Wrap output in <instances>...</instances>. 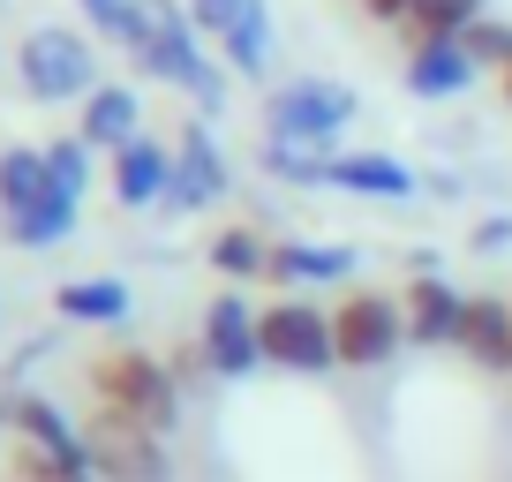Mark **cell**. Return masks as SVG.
<instances>
[{"mask_svg":"<svg viewBox=\"0 0 512 482\" xmlns=\"http://www.w3.org/2000/svg\"><path fill=\"white\" fill-rule=\"evenodd\" d=\"M121 53H128V68H136L144 83L189 98L196 121H219V113H226L234 68L204 46V31H196V16H189V0H136V23H128Z\"/></svg>","mask_w":512,"mask_h":482,"instance_id":"obj_1","label":"cell"},{"mask_svg":"<svg viewBox=\"0 0 512 482\" xmlns=\"http://www.w3.org/2000/svg\"><path fill=\"white\" fill-rule=\"evenodd\" d=\"M83 385H91L98 407L144 422V430H159V437L181 422V377H174V362L151 354V347H106V354H91Z\"/></svg>","mask_w":512,"mask_h":482,"instance_id":"obj_2","label":"cell"},{"mask_svg":"<svg viewBox=\"0 0 512 482\" xmlns=\"http://www.w3.org/2000/svg\"><path fill=\"white\" fill-rule=\"evenodd\" d=\"M16 76L38 106H83L98 91V38L83 23H31L16 46Z\"/></svg>","mask_w":512,"mask_h":482,"instance_id":"obj_3","label":"cell"},{"mask_svg":"<svg viewBox=\"0 0 512 482\" xmlns=\"http://www.w3.org/2000/svg\"><path fill=\"white\" fill-rule=\"evenodd\" d=\"M354 83H332V76H287L264 91V136H287V144H332L354 129Z\"/></svg>","mask_w":512,"mask_h":482,"instance_id":"obj_4","label":"cell"},{"mask_svg":"<svg viewBox=\"0 0 512 482\" xmlns=\"http://www.w3.org/2000/svg\"><path fill=\"white\" fill-rule=\"evenodd\" d=\"M400 347H407L400 294L354 287V294H339V302H332V354H339V370H384Z\"/></svg>","mask_w":512,"mask_h":482,"instance_id":"obj_5","label":"cell"},{"mask_svg":"<svg viewBox=\"0 0 512 482\" xmlns=\"http://www.w3.org/2000/svg\"><path fill=\"white\" fill-rule=\"evenodd\" d=\"M256 332H264V362L272 370H294V377H317L332 370V317H324L317 302H302V294H279V302L256 309Z\"/></svg>","mask_w":512,"mask_h":482,"instance_id":"obj_6","label":"cell"},{"mask_svg":"<svg viewBox=\"0 0 512 482\" xmlns=\"http://www.w3.org/2000/svg\"><path fill=\"white\" fill-rule=\"evenodd\" d=\"M83 445H91L98 482H174L166 437L144 430V422H128V415H113V407H91V422H83Z\"/></svg>","mask_w":512,"mask_h":482,"instance_id":"obj_7","label":"cell"},{"mask_svg":"<svg viewBox=\"0 0 512 482\" xmlns=\"http://www.w3.org/2000/svg\"><path fill=\"white\" fill-rule=\"evenodd\" d=\"M226 151H219V136H211V121H196L189 113V129L174 136V189H166V219H196V211H211L226 196Z\"/></svg>","mask_w":512,"mask_h":482,"instance_id":"obj_8","label":"cell"},{"mask_svg":"<svg viewBox=\"0 0 512 482\" xmlns=\"http://www.w3.org/2000/svg\"><path fill=\"white\" fill-rule=\"evenodd\" d=\"M196 339H204L211 377H249V370H264V332H256V309H249V294H234V287H219V294L204 302Z\"/></svg>","mask_w":512,"mask_h":482,"instance_id":"obj_9","label":"cell"},{"mask_svg":"<svg viewBox=\"0 0 512 482\" xmlns=\"http://www.w3.org/2000/svg\"><path fill=\"white\" fill-rule=\"evenodd\" d=\"M8 415V437H16L23 452H46V460H61V467H91V445H83V422H68L61 407L46 400V392H16V400L0 407ZM98 475V467H91Z\"/></svg>","mask_w":512,"mask_h":482,"instance_id":"obj_10","label":"cell"},{"mask_svg":"<svg viewBox=\"0 0 512 482\" xmlns=\"http://www.w3.org/2000/svg\"><path fill=\"white\" fill-rule=\"evenodd\" d=\"M400 309H407V347H460L467 294L452 287L445 272H415L400 287Z\"/></svg>","mask_w":512,"mask_h":482,"instance_id":"obj_11","label":"cell"},{"mask_svg":"<svg viewBox=\"0 0 512 482\" xmlns=\"http://www.w3.org/2000/svg\"><path fill=\"white\" fill-rule=\"evenodd\" d=\"M106 189H113V204H128V211H159L166 189H174V144L136 136L128 151H113L106 159Z\"/></svg>","mask_w":512,"mask_h":482,"instance_id":"obj_12","label":"cell"},{"mask_svg":"<svg viewBox=\"0 0 512 482\" xmlns=\"http://www.w3.org/2000/svg\"><path fill=\"white\" fill-rule=\"evenodd\" d=\"M76 136L98 151V159H113V151L136 144V136H144V98H136V83H98V91L76 106Z\"/></svg>","mask_w":512,"mask_h":482,"instance_id":"obj_13","label":"cell"},{"mask_svg":"<svg viewBox=\"0 0 512 482\" xmlns=\"http://www.w3.org/2000/svg\"><path fill=\"white\" fill-rule=\"evenodd\" d=\"M332 189L339 196H369V204H400V196L422 189V174L392 151H339L332 159Z\"/></svg>","mask_w":512,"mask_h":482,"instance_id":"obj_14","label":"cell"},{"mask_svg":"<svg viewBox=\"0 0 512 482\" xmlns=\"http://www.w3.org/2000/svg\"><path fill=\"white\" fill-rule=\"evenodd\" d=\"M354 249L347 241H272V264L264 279L272 287H332V279H354Z\"/></svg>","mask_w":512,"mask_h":482,"instance_id":"obj_15","label":"cell"},{"mask_svg":"<svg viewBox=\"0 0 512 482\" xmlns=\"http://www.w3.org/2000/svg\"><path fill=\"white\" fill-rule=\"evenodd\" d=\"M460 354L475 362V370H512V302L505 294H467Z\"/></svg>","mask_w":512,"mask_h":482,"instance_id":"obj_16","label":"cell"},{"mask_svg":"<svg viewBox=\"0 0 512 482\" xmlns=\"http://www.w3.org/2000/svg\"><path fill=\"white\" fill-rule=\"evenodd\" d=\"M475 76H482V68H475V53H467L460 38H452V46H415V53L400 61V83H407L415 98H460Z\"/></svg>","mask_w":512,"mask_h":482,"instance_id":"obj_17","label":"cell"},{"mask_svg":"<svg viewBox=\"0 0 512 482\" xmlns=\"http://www.w3.org/2000/svg\"><path fill=\"white\" fill-rule=\"evenodd\" d=\"M53 309H61L68 324H128L136 294L113 272H83V279H68V287H53Z\"/></svg>","mask_w":512,"mask_h":482,"instance_id":"obj_18","label":"cell"},{"mask_svg":"<svg viewBox=\"0 0 512 482\" xmlns=\"http://www.w3.org/2000/svg\"><path fill=\"white\" fill-rule=\"evenodd\" d=\"M332 144H287V136H264L256 144V166H264V181H279V189H332Z\"/></svg>","mask_w":512,"mask_h":482,"instance_id":"obj_19","label":"cell"},{"mask_svg":"<svg viewBox=\"0 0 512 482\" xmlns=\"http://www.w3.org/2000/svg\"><path fill=\"white\" fill-rule=\"evenodd\" d=\"M76 211H83V196H68V189L46 181V196L8 219V241H16V249H61V241L76 234Z\"/></svg>","mask_w":512,"mask_h":482,"instance_id":"obj_20","label":"cell"},{"mask_svg":"<svg viewBox=\"0 0 512 482\" xmlns=\"http://www.w3.org/2000/svg\"><path fill=\"white\" fill-rule=\"evenodd\" d=\"M482 23V0H422L415 16L400 23V38H407V53L415 46H452V38H467Z\"/></svg>","mask_w":512,"mask_h":482,"instance_id":"obj_21","label":"cell"},{"mask_svg":"<svg viewBox=\"0 0 512 482\" xmlns=\"http://www.w3.org/2000/svg\"><path fill=\"white\" fill-rule=\"evenodd\" d=\"M272 53H279V23H272V8H264V16H249V23L219 46V61L234 68L241 83H264V91H272Z\"/></svg>","mask_w":512,"mask_h":482,"instance_id":"obj_22","label":"cell"},{"mask_svg":"<svg viewBox=\"0 0 512 482\" xmlns=\"http://www.w3.org/2000/svg\"><path fill=\"white\" fill-rule=\"evenodd\" d=\"M46 144H8L0 151V211L16 219V211H31L38 196H46Z\"/></svg>","mask_w":512,"mask_h":482,"instance_id":"obj_23","label":"cell"},{"mask_svg":"<svg viewBox=\"0 0 512 482\" xmlns=\"http://www.w3.org/2000/svg\"><path fill=\"white\" fill-rule=\"evenodd\" d=\"M264 264H272V241L256 226H219L211 234V272L219 279H264Z\"/></svg>","mask_w":512,"mask_h":482,"instance_id":"obj_24","label":"cell"},{"mask_svg":"<svg viewBox=\"0 0 512 482\" xmlns=\"http://www.w3.org/2000/svg\"><path fill=\"white\" fill-rule=\"evenodd\" d=\"M264 8H272V0H189V16H196V31H204L211 53H219L249 16H264Z\"/></svg>","mask_w":512,"mask_h":482,"instance_id":"obj_25","label":"cell"},{"mask_svg":"<svg viewBox=\"0 0 512 482\" xmlns=\"http://www.w3.org/2000/svg\"><path fill=\"white\" fill-rule=\"evenodd\" d=\"M460 46L475 53V68H497V76H505V68H512V23H505V16H482Z\"/></svg>","mask_w":512,"mask_h":482,"instance_id":"obj_26","label":"cell"},{"mask_svg":"<svg viewBox=\"0 0 512 482\" xmlns=\"http://www.w3.org/2000/svg\"><path fill=\"white\" fill-rule=\"evenodd\" d=\"M76 16L91 38H106V46H121L128 23H136V0H76Z\"/></svg>","mask_w":512,"mask_h":482,"instance_id":"obj_27","label":"cell"},{"mask_svg":"<svg viewBox=\"0 0 512 482\" xmlns=\"http://www.w3.org/2000/svg\"><path fill=\"white\" fill-rule=\"evenodd\" d=\"M467 249H475V257H505V249H512V211H490V219H475Z\"/></svg>","mask_w":512,"mask_h":482,"instance_id":"obj_28","label":"cell"},{"mask_svg":"<svg viewBox=\"0 0 512 482\" xmlns=\"http://www.w3.org/2000/svg\"><path fill=\"white\" fill-rule=\"evenodd\" d=\"M415 8H422V0H362V16H369V23H384V31H400Z\"/></svg>","mask_w":512,"mask_h":482,"instance_id":"obj_29","label":"cell"},{"mask_svg":"<svg viewBox=\"0 0 512 482\" xmlns=\"http://www.w3.org/2000/svg\"><path fill=\"white\" fill-rule=\"evenodd\" d=\"M497 98H505V106H512V68H505V76H497Z\"/></svg>","mask_w":512,"mask_h":482,"instance_id":"obj_30","label":"cell"},{"mask_svg":"<svg viewBox=\"0 0 512 482\" xmlns=\"http://www.w3.org/2000/svg\"><path fill=\"white\" fill-rule=\"evenodd\" d=\"M0 430H8V415H0Z\"/></svg>","mask_w":512,"mask_h":482,"instance_id":"obj_31","label":"cell"}]
</instances>
